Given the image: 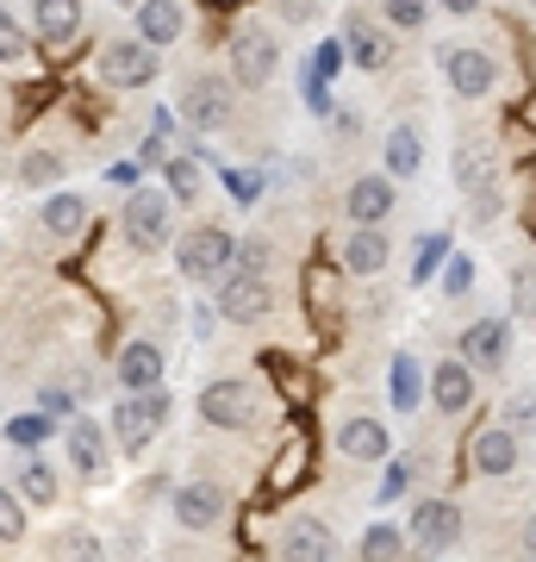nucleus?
Here are the masks:
<instances>
[{"label": "nucleus", "instance_id": "nucleus-22", "mask_svg": "<svg viewBox=\"0 0 536 562\" xmlns=\"http://www.w3.org/2000/svg\"><path fill=\"white\" fill-rule=\"evenodd\" d=\"M32 32L44 44H69L81 32V0H32Z\"/></svg>", "mask_w": 536, "mask_h": 562}, {"label": "nucleus", "instance_id": "nucleus-28", "mask_svg": "<svg viewBox=\"0 0 536 562\" xmlns=\"http://www.w3.org/2000/svg\"><path fill=\"white\" fill-rule=\"evenodd\" d=\"M81 225H88V201H81V194H50V201H44V232L76 238Z\"/></svg>", "mask_w": 536, "mask_h": 562}, {"label": "nucleus", "instance_id": "nucleus-26", "mask_svg": "<svg viewBox=\"0 0 536 562\" xmlns=\"http://www.w3.org/2000/svg\"><path fill=\"white\" fill-rule=\"evenodd\" d=\"M362 562H399L406 557V550H412V543H406V531H399V525H387V519H375L368 525V531H362Z\"/></svg>", "mask_w": 536, "mask_h": 562}, {"label": "nucleus", "instance_id": "nucleus-24", "mask_svg": "<svg viewBox=\"0 0 536 562\" xmlns=\"http://www.w3.org/2000/svg\"><path fill=\"white\" fill-rule=\"evenodd\" d=\"M418 169H424V132H418L412 120H399L394 132H387V176L406 181V176H418Z\"/></svg>", "mask_w": 536, "mask_h": 562}, {"label": "nucleus", "instance_id": "nucleus-21", "mask_svg": "<svg viewBox=\"0 0 536 562\" xmlns=\"http://www.w3.org/2000/svg\"><path fill=\"white\" fill-rule=\"evenodd\" d=\"M281 562H338V538L318 519H299V525H287V538H281Z\"/></svg>", "mask_w": 536, "mask_h": 562}, {"label": "nucleus", "instance_id": "nucleus-30", "mask_svg": "<svg viewBox=\"0 0 536 562\" xmlns=\"http://www.w3.org/2000/svg\"><path fill=\"white\" fill-rule=\"evenodd\" d=\"M50 431H57L50 413H13V419H7V443H13V450H38Z\"/></svg>", "mask_w": 536, "mask_h": 562}, {"label": "nucleus", "instance_id": "nucleus-12", "mask_svg": "<svg viewBox=\"0 0 536 562\" xmlns=\"http://www.w3.org/2000/svg\"><path fill=\"white\" fill-rule=\"evenodd\" d=\"M132 25H138V38L150 50H169V44L187 38V7L181 0H138L132 7Z\"/></svg>", "mask_w": 536, "mask_h": 562}, {"label": "nucleus", "instance_id": "nucleus-5", "mask_svg": "<svg viewBox=\"0 0 536 562\" xmlns=\"http://www.w3.org/2000/svg\"><path fill=\"white\" fill-rule=\"evenodd\" d=\"M281 69V38L269 25H243L231 38V81L238 88H269V76Z\"/></svg>", "mask_w": 536, "mask_h": 562}, {"label": "nucleus", "instance_id": "nucleus-2", "mask_svg": "<svg viewBox=\"0 0 536 562\" xmlns=\"http://www.w3.org/2000/svg\"><path fill=\"white\" fill-rule=\"evenodd\" d=\"M119 232L132 250H169V232H175V201L169 188H132L119 213Z\"/></svg>", "mask_w": 536, "mask_h": 562}, {"label": "nucleus", "instance_id": "nucleus-34", "mask_svg": "<svg viewBox=\"0 0 536 562\" xmlns=\"http://www.w3.org/2000/svg\"><path fill=\"white\" fill-rule=\"evenodd\" d=\"M57 562H106V550H100L94 531H81V525H69L57 543Z\"/></svg>", "mask_w": 536, "mask_h": 562}, {"label": "nucleus", "instance_id": "nucleus-42", "mask_svg": "<svg viewBox=\"0 0 536 562\" xmlns=\"http://www.w3.org/2000/svg\"><path fill=\"white\" fill-rule=\"evenodd\" d=\"M512 301H517V313H531L536 319V257L517 269V281H512Z\"/></svg>", "mask_w": 536, "mask_h": 562}, {"label": "nucleus", "instance_id": "nucleus-15", "mask_svg": "<svg viewBox=\"0 0 536 562\" xmlns=\"http://www.w3.org/2000/svg\"><path fill=\"white\" fill-rule=\"evenodd\" d=\"M387 257H394V244H387L380 225H356V232L343 238V269H350L356 281H375L380 269H387Z\"/></svg>", "mask_w": 536, "mask_h": 562}, {"label": "nucleus", "instance_id": "nucleus-17", "mask_svg": "<svg viewBox=\"0 0 536 562\" xmlns=\"http://www.w3.org/2000/svg\"><path fill=\"white\" fill-rule=\"evenodd\" d=\"M424 394H431V406H437V413H468V401H475V369H468L461 357L437 362Z\"/></svg>", "mask_w": 536, "mask_h": 562}, {"label": "nucleus", "instance_id": "nucleus-43", "mask_svg": "<svg viewBox=\"0 0 536 562\" xmlns=\"http://www.w3.org/2000/svg\"><path fill=\"white\" fill-rule=\"evenodd\" d=\"M225 188H231V201L250 206L262 194V176H256V169H231V176H225Z\"/></svg>", "mask_w": 536, "mask_h": 562}, {"label": "nucleus", "instance_id": "nucleus-49", "mask_svg": "<svg viewBox=\"0 0 536 562\" xmlns=\"http://www.w3.org/2000/svg\"><path fill=\"white\" fill-rule=\"evenodd\" d=\"M524 543H531V550H536V519H531V525H524Z\"/></svg>", "mask_w": 536, "mask_h": 562}, {"label": "nucleus", "instance_id": "nucleus-11", "mask_svg": "<svg viewBox=\"0 0 536 562\" xmlns=\"http://www.w3.org/2000/svg\"><path fill=\"white\" fill-rule=\"evenodd\" d=\"M175 113L194 125V132H219V125L231 120V88H225V81H213V76H194L187 88H181Z\"/></svg>", "mask_w": 536, "mask_h": 562}, {"label": "nucleus", "instance_id": "nucleus-6", "mask_svg": "<svg viewBox=\"0 0 536 562\" xmlns=\"http://www.w3.org/2000/svg\"><path fill=\"white\" fill-rule=\"evenodd\" d=\"M213 301H219V319L256 325V319L275 313V288H269V276H243V269H231V276L213 288Z\"/></svg>", "mask_w": 536, "mask_h": 562}, {"label": "nucleus", "instance_id": "nucleus-10", "mask_svg": "<svg viewBox=\"0 0 536 562\" xmlns=\"http://www.w3.org/2000/svg\"><path fill=\"white\" fill-rule=\"evenodd\" d=\"M443 76H449V88H456L461 101H487L499 81V63L487 50H475V44H449L443 50Z\"/></svg>", "mask_w": 536, "mask_h": 562}, {"label": "nucleus", "instance_id": "nucleus-50", "mask_svg": "<svg viewBox=\"0 0 536 562\" xmlns=\"http://www.w3.org/2000/svg\"><path fill=\"white\" fill-rule=\"evenodd\" d=\"M531 7H536V0H531Z\"/></svg>", "mask_w": 536, "mask_h": 562}, {"label": "nucleus", "instance_id": "nucleus-46", "mask_svg": "<svg viewBox=\"0 0 536 562\" xmlns=\"http://www.w3.org/2000/svg\"><path fill=\"white\" fill-rule=\"evenodd\" d=\"M69 406H76V401H69V394H62V387H44V413H50V419H62V413H69Z\"/></svg>", "mask_w": 536, "mask_h": 562}, {"label": "nucleus", "instance_id": "nucleus-16", "mask_svg": "<svg viewBox=\"0 0 536 562\" xmlns=\"http://www.w3.org/2000/svg\"><path fill=\"white\" fill-rule=\"evenodd\" d=\"M62 443H69V469H76L81 482H100L106 475V431L94 419H69Z\"/></svg>", "mask_w": 536, "mask_h": 562}, {"label": "nucleus", "instance_id": "nucleus-29", "mask_svg": "<svg viewBox=\"0 0 536 562\" xmlns=\"http://www.w3.org/2000/svg\"><path fill=\"white\" fill-rule=\"evenodd\" d=\"M343 57L362 63V69H380V63H387V38L368 32V20H350V32H343Z\"/></svg>", "mask_w": 536, "mask_h": 562}, {"label": "nucleus", "instance_id": "nucleus-44", "mask_svg": "<svg viewBox=\"0 0 536 562\" xmlns=\"http://www.w3.org/2000/svg\"><path fill=\"white\" fill-rule=\"evenodd\" d=\"M338 63H343V44H324V50H312V63H306V76L324 81V76H338Z\"/></svg>", "mask_w": 536, "mask_h": 562}, {"label": "nucleus", "instance_id": "nucleus-1", "mask_svg": "<svg viewBox=\"0 0 536 562\" xmlns=\"http://www.w3.org/2000/svg\"><path fill=\"white\" fill-rule=\"evenodd\" d=\"M175 269L187 281H199V288H219V281L238 269V232H225V225H194V232H181Z\"/></svg>", "mask_w": 536, "mask_h": 562}, {"label": "nucleus", "instance_id": "nucleus-36", "mask_svg": "<svg viewBox=\"0 0 536 562\" xmlns=\"http://www.w3.org/2000/svg\"><path fill=\"white\" fill-rule=\"evenodd\" d=\"M380 7L399 32H424V20H431V0H380Z\"/></svg>", "mask_w": 536, "mask_h": 562}, {"label": "nucleus", "instance_id": "nucleus-37", "mask_svg": "<svg viewBox=\"0 0 536 562\" xmlns=\"http://www.w3.org/2000/svg\"><path fill=\"white\" fill-rule=\"evenodd\" d=\"M505 425H512L517 438H536V394H512L505 401Z\"/></svg>", "mask_w": 536, "mask_h": 562}, {"label": "nucleus", "instance_id": "nucleus-38", "mask_svg": "<svg viewBox=\"0 0 536 562\" xmlns=\"http://www.w3.org/2000/svg\"><path fill=\"white\" fill-rule=\"evenodd\" d=\"M269 262H275V250L262 238H238V269L243 276H269Z\"/></svg>", "mask_w": 536, "mask_h": 562}, {"label": "nucleus", "instance_id": "nucleus-35", "mask_svg": "<svg viewBox=\"0 0 536 562\" xmlns=\"http://www.w3.org/2000/svg\"><path fill=\"white\" fill-rule=\"evenodd\" d=\"M449 301H461V294H475V257H449L443 262V281H437Z\"/></svg>", "mask_w": 536, "mask_h": 562}, {"label": "nucleus", "instance_id": "nucleus-48", "mask_svg": "<svg viewBox=\"0 0 536 562\" xmlns=\"http://www.w3.org/2000/svg\"><path fill=\"white\" fill-rule=\"evenodd\" d=\"M281 13H287V20H306L312 7H306V0H281Z\"/></svg>", "mask_w": 536, "mask_h": 562}, {"label": "nucleus", "instance_id": "nucleus-47", "mask_svg": "<svg viewBox=\"0 0 536 562\" xmlns=\"http://www.w3.org/2000/svg\"><path fill=\"white\" fill-rule=\"evenodd\" d=\"M443 13H456V20H468V13H480V0H437Z\"/></svg>", "mask_w": 536, "mask_h": 562}, {"label": "nucleus", "instance_id": "nucleus-23", "mask_svg": "<svg viewBox=\"0 0 536 562\" xmlns=\"http://www.w3.org/2000/svg\"><path fill=\"white\" fill-rule=\"evenodd\" d=\"M475 469L480 475H512L517 469V431L512 425H487L475 438Z\"/></svg>", "mask_w": 536, "mask_h": 562}, {"label": "nucleus", "instance_id": "nucleus-4", "mask_svg": "<svg viewBox=\"0 0 536 562\" xmlns=\"http://www.w3.org/2000/svg\"><path fill=\"white\" fill-rule=\"evenodd\" d=\"M100 81H106V88H150V81H157V50H150L138 32L106 38L100 44Z\"/></svg>", "mask_w": 536, "mask_h": 562}, {"label": "nucleus", "instance_id": "nucleus-41", "mask_svg": "<svg viewBox=\"0 0 536 562\" xmlns=\"http://www.w3.org/2000/svg\"><path fill=\"white\" fill-rule=\"evenodd\" d=\"M25 57V32H20V20L0 7V63H20Z\"/></svg>", "mask_w": 536, "mask_h": 562}, {"label": "nucleus", "instance_id": "nucleus-27", "mask_svg": "<svg viewBox=\"0 0 536 562\" xmlns=\"http://www.w3.org/2000/svg\"><path fill=\"white\" fill-rule=\"evenodd\" d=\"M387 375H394V406H399V413H418V394L431 387V375L418 369V357H406V350H399Z\"/></svg>", "mask_w": 536, "mask_h": 562}, {"label": "nucleus", "instance_id": "nucleus-31", "mask_svg": "<svg viewBox=\"0 0 536 562\" xmlns=\"http://www.w3.org/2000/svg\"><path fill=\"white\" fill-rule=\"evenodd\" d=\"M20 494H25V501H32V506H50V501H57V469H50V462H38V457H32V462H25V469H20Z\"/></svg>", "mask_w": 536, "mask_h": 562}, {"label": "nucleus", "instance_id": "nucleus-19", "mask_svg": "<svg viewBox=\"0 0 536 562\" xmlns=\"http://www.w3.org/2000/svg\"><path fill=\"white\" fill-rule=\"evenodd\" d=\"M505 344H512V325L505 319H475L468 338H461V362L468 369H499L505 362Z\"/></svg>", "mask_w": 536, "mask_h": 562}, {"label": "nucleus", "instance_id": "nucleus-7", "mask_svg": "<svg viewBox=\"0 0 536 562\" xmlns=\"http://www.w3.org/2000/svg\"><path fill=\"white\" fill-rule=\"evenodd\" d=\"M461 538V506L456 501H418L412 525H406V543H418V557H443L456 550Z\"/></svg>", "mask_w": 536, "mask_h": 562}, {"label": "nucleus", "instance_id": "nucleus-3", "mask_svg": "<svg viewBox=\"0 0 536 562\" xmlns=\"http://www.w3.org/2000/svg\"><path fill=\"white\" fill-rule=\"evenodd\" d=\"M169 413H175L169 387H150V394H119V401H113V438H119L125 450H144V443L169 425Z\"/></svg>", "mask_w": 536, "mask_h": 562}, {"label": "nucleus", "instance_id": "nucleus-8", "mask_svg": "<svg viewBox=\"0 0 536 562\" xmlns=\"http://www.w3.org/2000/svg\"><path fill=\"white\" fill-rule=\"evenodd\" d=\"M456 188L468 194V213L475 220H499V169L480 144H461L456 150Z\"/></svg>", "mask_w": 536, "mask_h": 562}, {"label": "nucleus", "instance_id": "nucleus-40", "mask_svg": "<svg viewBox=\"0 0 536 562\" xmlns=\"http://www.w3.org/2000/svg\"><path fill=\"white\" fill-rule=\"evenodd\" d=\"M25 531V513H20V494L13 487H0V543H13Z\"/></svg>", "mask_w": 536, "mask_h": 562}, {"label": "nucleus", "instance_id": "nucleus-20", "mask_svg": "<svg viewBox=\"0 0 536 562\" xmlns=\"http://www.w3.org/2000/svg\"><path fill=\"white\" fill-rule=\"evenodd\" d=\"M338 450H343V457H356V462H380L387 450H394V438H387V425H380V419L356 413V419L338 425Z\"/></svg>", "mask_w": 536, "mask_h": 562}, {"label": "nucleus", "instance_id": "nucleus-39", "mask_svg": "<svg viewBox=\"0 0 536 562\" xmlns=\"http://www.w3.org/2000/svg\"><path fill=\"white\" fill-rule=\"evenodd\" d=\"M406 487H412V457H394L380 475V501H406Z\"/></svg>", "mask_w": 536, "mask_h": 562}, {"label": "nucleus", "instance_id": "nucleus-9", "mask_svg": "<svg viewBox=\"0 0 536 562\" xmlns=\"http://www.w3.org/2000/svg\"><path fill=\"white\" fill-rule=\"evenodd\" d=\"M199 419L219 425V431H243V425L256 419V394H250V382H206L199 387Z\"/></svg>", "mask_w": 536, "mask_h": 562}, {"label": "nucleus", "instance_id": "nucleus-18", "mask_svg": "<svg viewBox=\"0 0 536 562\" xmlns=\"http://www.w3.org/2000/svg\"><path fill=\"white\" fill-rule=\"evenodd\" d=\"M119 387L125 394H150V387H162V350L150 338H132L119 350Z\"/></svg>", "mask_w": 536, "mask_h": 562}, {"label": "nucleus", "instance_id": "nucleus-45", "mask_svg": "<svg viewBox=\"0 0 536 562\" xmlns=\"http://www.w3.org/2000/svg\"><path fill=\"white\" fill-rule=\"evenodd\" d=\"M106 181H113V188H138V162H113Z\"/></svg>", "mask_w": 536, "mask_h": 562}, {"label": "nucleus", "instance_id": "nucleus-25", "mask_svg": "<svg viewBox=\"0 0 536 562\" xmlns=\"http://www.w3.org/2000/svg\"><path fill=\"white\" fill-rule=\"evenodd\" d=\"M162 181H169V201L187 206V201H199L206 169H199V157H162Z\"/></svg>", "mask_w": 536, "mask_h": 562}, {"label": "nucleus", "instance_id": "nucleus-13", "mask_svg": "<svg viewBox=\"0 0 536 562\" xmlns=\"http://www.w3.org/2000/svg\"><path fill=\"white\" fill-rule=\"evenodd\" d=\"M219 519H225L219 482H181L175 487V525L181 531H213Z\"/></svg>", "mask_w": 536, "mask_h": 562}, {"label": "nucleus", "instance_id": "nucleus-33", "mask_svg": "<svg viewBox=\"0 0 536 562\" xmlns=\"http://www.w3.org/2000/svg\"><path fill=\"white\" fill-rule=\"evenodd\" d=\"M443 262H449V238L443 232H424V244L412 250V281H431Z\"/></svg>", "mask_w": 536, "mask_h": 562}, {"label": "nucleus", "instance_id": "nucleus-32", "mask_svg": "<svg viewBox=\"0 0 536 562\" xmlns=\"http://www.w3.org/2000/svg\"><path fill=\"white\" fill-rule=\"evenodd\" d=\"M62 181V157L57 150H25L20 157V188H50Z\"/></svg>", "mask_w": 536, "mask_h": 562}, {"label": "nucleus", "instance_id": "nucleus-14", "mask_svg": "<svg viewBox=\"0 0 536 562\" xmlns=\"http://www.w3.org/2000/svg\"><path fill=\"white\" fill-rule=\"evenodd\" d=\"M394 176H387V169H380V176H356L350 181V194H343V213H350V220L356 225H380L387 220V213H394Z\"/></svg>", "mask_w": 536, "mask_h": 562}]
</instances>
